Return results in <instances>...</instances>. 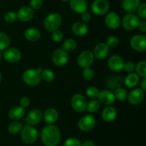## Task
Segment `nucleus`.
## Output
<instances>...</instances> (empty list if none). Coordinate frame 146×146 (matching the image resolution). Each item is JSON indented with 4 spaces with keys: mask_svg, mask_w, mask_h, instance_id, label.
<instances>
[{
    "mask_svg": "<svg viewBox=\"0 0 146 146\" xmlns=\"http://www.w3.org/2000/svg\"><path fill=\"white\" fill-rule=\"evenodd\" d=\"M41 138L43 143L46 146H56L59 143L60 131L56 125L48 124L43 128Z\"/></svg>",
    "mask_w": 146,
    "mask_h": 146,
    "instance_id": "f257e3e1",
    "label": "nucleus"
},
{
    "mask_svg": "<svg viewBox=\"0 0 146 146\" xmlns=\"http://www.w3.org/2000/svg\"><path fill=\"white\" fill-rule=\"evenodd\" d=\"M41 67L36 69H27L23 73L22 78L24 82L30 86H37L41 81V73L42 71Z\"/></svg>",
    "mask_w": 146,
    "mask_h": 146,
    "instance_id": "f03ea898",
    "label": "nucleus"
},
{
    "mask_svg": "<svg viewBox=\"0 0 146 146\" xmlns=\"http://www.w3.org/2000/svg\"><path fill=\"white\" fill-rule=\"evenodd\" d=\"M21 138L24 143L28 145L34 143L38 138V131L34 125H26L21 129Z\"/></svg>",
    "mask_w": 146,
    "mask_h": 146,
    "instance_id": "7ed1b4c3",
    "label": "nucleus"
},
{
    "mask_svg": "<svg viewBox=\"0 0 146 146\" xmlns=\"http://www.w3.org/2000/svg\"><path fill=\"white\" fill-rule=\"evenodd\" d=\"M62 23V17L58 13H51L46 17L44 25L47 31L52 32L58 29Z\"/></svg>",
    "mask_w": 146,
    "mask_h": 146,
    "instance_id": "20e7f679",
    "label": "nucleus"
},
{
    "mask_svg": "<svg viewBox=\"0 0 146 146\" xmlns=\"http://www.w3.org/2000/svg\"><path fill=\"white\" fill-rule=\"evenodd\" d=\"M71 105L76 112L83 113L86 111L87 101L82 94H77L73 96L71 100Z\"/></svg>",
    "mask_w": 146,
    "mask_h": 146,
    "instance_id": "39448f33",
    "label": "nucleus"
},
{
    "mask_svg": "<svg viewBox=\"0 0 146 146\" xmlns=\"http://www.w3.org/2000/svg\"><path fill=\"white\" fill-rule=\"evenodd\" d=\"M140 21H140V18L138 17V16L135 15L133 13H128L123 18L122 21L121 22L122 24L123 27L125 30L132 31L138 27Z\"/></svg>",
    "mask_w": 146,
    "mask_h": 146,
    "instance_id": "423d86ee",
    "label": "nucleus"
},
{
    "mask_svg": "<svg viewBox=\"0 0 146 146\" xmlns=\"http://www.w3.org/2000/svg\"><path fill=\"white\" fill-rule=\"evenodd\" d=\"M110 4L107 0H95L91 4V10L96 15H104L108 12Z\"/></svg>",
    "mask_w": 146,
    "mask_h": 146,
    "instance_id": "0eeeda50",
    "label": "nucleus"
},
{
    "mask_svg": "<svg viewBox=\"0 0 146 146\" xmlns=\"http://www.w3.org/2000/svg\"><path fill=\"white\" fill-rule=\"evenodd\" d=\"M51 58H52L53 63L56 66L58 67L64 66L68 61V53L64 49L58 48L54 51Z\"/></svg>",
    "mask_w": 146,
    "mask_h": 146,
    "instance_id": "6e6552de",
    "label": "nucleus"
},
{
    "mask_svg": "<svg viewBox=\"0 0 146 146\" xmlns=\"http://www.w3.org/2000/svg\"><path fill=\"white\" fill-rule=\"evenodd\" d=\"M94 58L95 57H94L93 52L86 50L80 54L78 57V59H77V63L81 68H84L86 67H90L91 64L94 63Z\"/></svg>",
    "mask_w": 146,
    "mask_h": 146,
    "instance_id": "1a4fd4ad",
    "label": "nucleus"
},
{
    "mask_svg": "<svg viewBox=\"0 0 146 146\" xmlns=\"http://www.w3.org/2000/svg\"><path fill=\"white\" fill-rule=\"evenodd\" d=\"M96 119L92 115H86L83 116L78 121V128L81 131H90L95 127Z\"/></svg>",
    "mask_w": 146,
    "mask_h": 146,
    "instance_id": "9d476101",
    "label": "nucleus"
},
{
    "mask_svg": "<svg viewBox=\"0 0 146 146\" xmlns=\"http://www.w3.org/2000/svg\"><path fill=\"white\" fill-rule=\"evenodd\" d=\"M131 46L135 51L143 52L146 50V36L141 34L133 36L131 39Z\"/></svg>",
    "mask_w": 146,
    "mask_h": 146,
    "instance_id": "9b49d317",
    "label": "nucleus"
},
{
    "mask_svg": "<svg viewBox=\"0 0 146 146\" xmlns=\"http://www.w3.org/2000/svg\"><path fill=\"white\" fill-rule=\"evenodd\" d=\"M145 97V91L141 88H137L132 90L128 95V101L132 105H138L141 104Z\"/></svg>",
    "mask_w": 146,
    "mask_h": 146,
    "instance_id": "f8f14e48",
    "label": "nucleus"
},
{
    "mask_svg": "<svg viewBox=\"0 0 146 146\" xmlns=\"http://www.w3.org/2000/svg\"><path fill=\"white\" fill-rule=\"evenodd\" d=\"M21 58V51L17 48H7L4 52V58L9 63H17Z\"/></svg>",
    "mask_w": 146,
    "mask_h": 146,
    "instance_id": "ddd939ff",
    "label": "nucleus"
},
{
    "mask_svg": "<svg viewBox=\"0 0 146 146\" xmlns=\"http://www.w3.org/2000/svg\"><path fill=\"white\" fill-rule=\"evenodd\" d=\"M124 63L123 59L118 55L111 56L108 60V67L114 72H119L123 70Z\"/></svg>",
    "mask_w": 146,
    "mask_h": 146,
    "instance_id": "4468645a",
    "label": "nucleus"
},
{
    "mask_svg": "<svg viewBox=\"0 0 146 146\" xmlns=\"http://www.w3.org/2000/svg\"><path fill=\"white\" fill-rule=\"evenodd\" d=\"M43 118V113L40 110L34 109L30 111L24 119V122H27L29 125H36L39 123Z\"/></svg>",
    "mask_w": 146,
    "mask_h": 146,
    "instance_id": "2eb2a0df",
    "label": "nucleus"
},
{
    "mask_svg": "<svg viewBox=\"0 0 146 146\" xmlns=\"http://www.w3.org/2000/svg\"><path fill=\"white\" fill-rule=\"evenodd\" d=\"M105 23L111 29H116L121 24V19L118 14L114 11L108 13L105 18Z\"/></svg>",
    "mask_w": 146,
    "mask_h": 146,
    "instance_id": "dca6fc26",
    "label": "nucleus"
},
{
    "mask_svg": "<svg viewBox=\"0 0 146 146\" xmlns=\"http://www.w3.org/2000/svg\"><path fill=\"white\" fill-rule=\"evenodd\" d=\"M93 54L97 59L103 60L108 56L109 54V48L106 43H99L94 47Z\"/></svg>",
    "mask_w": 146,
    "mask_h": 146,
    "instance_id": "f3484780",
    "label": "nucleus"
},
{
    "mask_svg": "<svg viewBox=\"0 0 146 146\" xmlns=\"http://www.w3.org/2000/svg\"><path fill=\"white\" fill-rule=\"evenodd\" d=\"M17 14V19L22 22H27L32 19L34 17V10L30 7H23L19 9Z\"/></svg>",
    "mask_w": 146,
    "mask_h": 146,
    "instance_id": "a211bd4d",
    "label": "nucleus"
},
{
    "mask_svg": "<svg viewBox=\"0 0 146 146\" xmlns=\"http://www.w3.org/2000/svg\"><path fill=\"white\" fill-rule=\"evenodd\" d=\"M98 101L101 104L106 106H111L115 102V96L111 91L108 90H103L100 91L98 94Z\"/></svg>",
    "mask_w": 146,
    "mask_h": 146,
    "instance_id": "6ab92c4d",
    "label": "nucleus"
},
{
    "mask_svg": "<svg viewBox=\"0 0 146 146\" xmlns=\"http://www.w3.org/2000/svg\"><path fill=\"white\" fill-rule=\"evenodd\" d=\"M69 6L71 10L77 14H82L86 11L88 9L85 0H69Z\"/></svg>",
    "mask_w": 146,
    "mask_h": 146,
    "instance_id": "aec40b11",
    "label": "nucleus"
},
{
    "mask_svg": "<svg viewBox=\"0 0 146 146\" xmlns=\"http://www.w3.org/2000/svg\"><path fill=\"white\" fill-rule=\"evenodd\" d=\"M103 120L107 123H111L115 121L118 116V112L114 107L110 106L106 107L101 113Z\"/></svg>",
    "mask_w": 146,
    "mask_h": 146,
    "instance_id": "412c9836",
    "label": "nucleus"
},
{
    "mask_svg": "<svg viewBox=\"0 0 146 146\" xmlns=\"http://www.w3.org/2000/svg\"><path fill=\"white\" fill-rule=\"evenodd\" d=\"M25 108H22L20 106H14L9 110L8 116L12 121H19L25 115Z\"/></svg>",
    "mask_w": 146,
    "mask_h": 146,
    "instance_id": "4be33fe9",
    "label": "nucleus"
},
{
    "mask_svg": "<svg viewBox=\"0 0 146 146\" xmlns=\"http://www.w3.org/2000/svg\"><path fill=\"white\" fill-rule=\"evenodd\" d=\"M58 118V111L54 108H49L44 113V119L48 124H54L56 122Z\"/></svg>",
    "mask_w": 146,
    "mask_h": 146,
    "instance_id": "5701e85b",
    "label": "nucleus"
},
{
    "mask_svg": "<svg viewBox=\"0 0 146 146\" xmlns=\"http://www.w3.org/2000/svg\"><path fill=\"white\" fill-rule=\"evenodd\" d=\"M72 31L76 36H84L88 33V28L86 23L83 21H76L72 25Z\"/></svg>",
    "mask_w": 146,
    "mask_h": 146,
    "instance_id": "b1692460",
    "label": "nucleus"
},
{
    "mask_svg": "<svg viewBox=\"0 0 146 146\" xmlns=\"http://www.w3.org/2000/svg\"><path fill=\"white\" fill-rule=\"evenodd\" d=\"M141 4V0H123L122 7L128 13H133Z\"/></svg>",
    "mask_w": 146,
    "mask_h": 146,
    "instance_id": "393cba45",
    "label": "nucleus"
},
{
    "mask_svg": "<svg viewBox=\"0 0 146 146\" xmlns=\"http://www.w3.org/2000/svg\"><path fill=\"white\" fill-rule=\"evenodd\" d=\"M24 38L28 41H31V42H35L39 40L41 38V33L39 30L35 28H29L27 29L24 31Z\"/></svg>",
    "mask_w": 146,
    "mask_h": 146,
    "instance_id": "a878e982",
    "label": "nucleus"
},
{
    "mask_svg": "<svg viewBox=\"0 0 146 146\" xmlns=\"http://www.w3.org/2000/svg\"><path fill=\"white\" fill-rule=\"evenodd\" d=\"M124 83H125V85L127 87H128V88H134L139 83V76H138L137 74L131 73L125 78Z\"/></svg>",
    "mask_w": 146,
    "mask_h": 146,
    "instance_id": "bb28decb",
    "label": "nucleus"
},
{
    "mask_svg": "<svg viewBox=\"0 0 146 146\" xmlns=\"http://www.w3.org/2000/svg\"><path fill=\"white\" fill-rule=\"evenodd\" d=\"M22 128H23L22 123L15 121H14V122L11 123L9 125L8 131L9 133L12 134V135H15V134L19 133L21 131Z\"/></svg>",
    "mask_w": 146,
    "mask_h": 146,
    "instance_id": "cd10ccee",
    "label": "nucleus"
},
{
    "mask_svg": "<svg viewBox=\"0 0 146 146\" xmlns=\"http://www.w3.org/2000/svg\"><path fill=\"white\" fill-rule=\"evenodd\" d=\"M77 46L76 41L72 38H68L64 42L62 45V48L64 51L66 52H70V51H73L76 49Z\"/></svg>",
    "mask_w": 146,
    "mask_h": 146,
    "instance_id": "c85d7f7f",
    "label": "nucleus"
},
{
    "mask_svg": "<svg viewBox=\"0 0 146 146\" xmlns=\"http://www.w3.org/2000/svg\"><path fill=\"white\" fill-rule=\"evenodd\" d=\"M128 95V91L123 88H117L115 91V94H114L115 99L118 100V101H121V102H123V101H125V100H127Z\"/></svg>",
    "mask_w": 146,
    "mask_h": 146,
    "instance_id": "c756f323",
    "label": "nucleus"
},
{
    "mask_svg": "<svg viewBox=\"0 0 146 146\" xmlns=\"http://www.w3.org/2000/svg\"><path fill=\"white\" fill-rule=\"evenodd\" d=\"M100 107H101V103L99 102V101L93 99L88 104L87 103L86 111L89 113H94L97 112L99 110Z\"/></svg>",
    "mask_w": 146,
    "mask_h": 146,
    "instance_id": "7c9ffc66",
    "label": "nucleus"
},
{
    "mask_svg": "<svg viewBox=\"0 0 146 146\" xmlns=\"http://www.w3.org/2000/svg\"><path fill=\"white\" fill-rule=\"evenodd\" d=\"M135 71L138 76L142 78L146 77V62L145 61H141L137 64L135 66Z\"/></svg>",
    "mask_w": 146,
    "mask_h": 146,
    "instance_id": "2f4dec72",
    "label": "nucleus"
},
{
    "mask_svg": "<svg viewBox=\"0 0 146 146\" xmlns=\"http://www.w3.org/2000/svg\"><path fill=\"white\" fill-rule=\"evenodd\" d=\"M10 44L9 37L6 34L0 32V51L7 49Z\"/></svg>",
    "mask_w": 146,
    "mask_h": 146,
    "instance_id": "473e14b6",
    "label": "nucleus"
},
{
    "mask_svg": "<svg viewBox=\"0 0 146 146\" xmlns=\"http://www.w3.org/2000/svg\"><path fill=\"white\" fill-rule=\"evenodd\" d=\"M41 79H44L46 82H51L55 78V75L51 70L44 69L41 73Z\"/></svg>",
    "mask_w": 146,
    "mask_h": 146,
    "instance_id": "72a5a7b5",
    "label": "nucleus"
},
{
    "mask_svg": "<svg viewBox=\"0 0 146 146\" xmlns=\"http://www.w3.org/2000/svg\"><path fill=\"white\" fill-rule=\"evenodd\" d=\"M100 91L95 86H90L86 90V95L88 98L91 99H96L98 98V94Z\"/></svg>",
    "mask_w": 146,
    "mask_h": 146,
    "instance_id": "f704fd0d",
    "label": "nucleus"
},
{
    "mask_svg": "<svg viewBox=\"0 0 146 146\" xmlns=\"http://www.w3.org/2000/svg\"><path fill=\"white\" fill-rule=\"evenodd\" d=\"M82 75L85 80L91 81L94 78L95 74H94V71L92 68H90V67H86V68H84V70H83Z\"/></svg>",
    "mask_w": 146,
    "mask_h": 146,
    "instance_id": "c9c22d12",
    "label": "nucleus"
},
{
    "mask_svg": "<svg viewBox=\"0 0 146 146\" xmlns=\"http://www.w3.org/2000/svg\"><path fill=\"white\" fill-rule=\"evenodd\" d=\"M106 44H107L109 48H114L118 46V44H119V39L118 37L115 36H111L108 37Z\"/></svg>",
    "mask_w": 146,
    "mask_h": 146,
    "instance_id": "e433bc0d",
    "label": "nucleus"
},
{
    "mask_svg": "<svg viewBox=\"0 0 146 146\" xmlns=\"http://www.w3.org/2000/svg\"><path fill=\"white\" fill-rule=\"evenodd\" d=\"M51 38L55 42H60L64 38V34L63 32L60 30L56 29L51 32Z\"/></svg>",
    "mask_w": 146,
    "mask_h": 146,
    "instance_id": "4c0bfd02",
    "label": "nucleus"
},
{
    "mask_svg": "<svg viewBox=\"0 0 146 146\" xmlns=\"http://www.w3.org/2000/svg\"><path fill=\"white\" fill-rule=\"evenodd\" d=\"M17 19V14L14 11H8L4 15V20L7 23H14Z\"/></svg>",
    "mask_w": 146,
    "mask_h": 146,
    "instance_id": "58836bf2",
    "label": "nucleus"
},
{
    "mask_svg": "<svg viewBox=\"0 0 146 146\" xmlns=\"http://www.w3.org/2000/svg\"><path fill=\"white\" fill-rule=\"evenodd\" d=\"M138 11V17L143 19H145L146 18V4L145 3H143L139 5V7L137 9Z\"/></svg>",
    "mask_w": 146,
    "mask_h": 146,
    "instance_id": "ea45409f",
    "label": "nucleus"
},
{
    "mask_svg": "<svg viewBox=\"0 0 146 146\" xmlns=\"http://www.w3.org/2000/svg\"><path fill=\"white\" fill-rule=\"evenodd\" d=\"M123 69H124V71L125 72L128 73V74H131V73H133V71L135 69V65L133 62L132 61H128L126 63H124L123 68Z\"/></svg>",
    "mask_w": 146,
    "mask_h": 146,
    "instance_id": "a19ab883",
    "label": "nucleus"
},
{
    "mask_svg": "<svg viewBox=\"0 0 146 146\" xmlns=\"http://www.w3.org/2000/svg\"><path fill=\"white\" fill-rule=\"evenodd\" d=\"M64 146H81V143L77 138H70L65 141Z\"/></svg>",
    "mask_w": 146,
    "mask_h": 146,
    "instance_id": "79ce46f5",
    "label": "nucleus"
},
{
    "mask_svg": "<svg viewBox=\"0 0 146 146\" xmlns=\"http://www.w3.org/2000/svg\"><path fill=\"white\" fill-rule=\"evenodd\" d=\"M43 5V0H31L30 7L32 9H39Z\"/></svg>",
    "mask_w": 146,
    "mask_h": 146,
    "instance_id": "37998d69",
    "label": "nucleus"
},
{
    "mask_svg": "<svg viewBox=\"0 0 146 146\" xmlns=\"http://www.w3.org/2000/svg\"><path fill=\"white\" fill-rule=\"evenodd\" d=\"M30 105V99L28 97H22L19 101V106L22 108H28Z\"/></svg>",
    "mask_w": 146,
    "mask_h": 146,
    "instance_id": "c03bdc74",
    "label": "nucleus"
},
{
    "mask_svg": "<svg viewBox=\"0 0 146 146\" xmlns=\"http://www.w3.org/2000/svg\"><path fill=\"white\" fill-rule=\"evenodd\" d=\"M91 14H90L89 13L87 12V11H85V12L81 14V20H82L83 22L88 23L91 21Z\"/></svg>",
    "mask_w": 146,
    "mask_h": 146,
    "instance_id": "a18cd8bd",
    "label": "nucleus"
},
{
    "mask_svg": "<svg viewBox=\"0 0 146 146\" xmlns=\"http://www.w3.org/2000/svg\"><path fill=\"white\" fill-rule=\"evenodd\" d=\"M138 29L140 30L141 31H142V32L145 33L146 31V21L145 20H143V21H140L139 24H138Z\"/></svg>",
    "mask_w": 146,
    "mask_h": 146,
    "instance_id": "49530a36",
    "label": "nucleus"
},
{
    "mask_svg": "<svg viewBox=\"0 0 146 146\" xmlns=\"http://www.w3.org/2000/svg\"><path fill=\"white\" fill-rule=\"evenodd\" d=\"M141 89L143 90L144 91H146V78H143L142 81H141Z\"/></svg>",
    "mask_w": 146,
    "mask_h": 146,
    "instance_id": "de8ad7c7",
    "label": "nucleus"
},
{
    "mask_svg": "<svg viewBox=\"0 0 146 146\" xmlns=\"http://www.w3.org/2000/svg\"><path fill=\"white\" fill-rule=\"evenodd\" d=\"M81 146H95V144L91 141H86L84 143L81 144Z\"/></svg>",
    "mask_w": 146,
    "mask_h": 146,
    "instance_id": "09e8293b",
    "label": "nucleus"
},
{
    "mask_svg": "<svg viewBox=\"0 0 146 146\" xmlns=\"http://www.w3.org/2000/svg\"><path fill=\"white\" fill-rule=\"evenodd\" d=\"M1 74L0 72V82H1Z\"/></svg>",
    "mask_w": 146,
    "mask_h": 146,
    "instance_id": "8fccbe9b",
    "label": "nucleus"
},
{
    "mask_svg": "<svg viewBox=\"0 0 146 146\" xmlns=\"http://www.w3.org/2000/svg\"><path fill=\"white\" fill-rule=\"evenodd\" d=\"M61 1H69V0H61Z\"/></svg>",
    "mask_w": 146,
    "mask_h": 146,
    "instance_id": "3c124183",
    "label": "nucleus"
},
{
    "mask_svg": "<svg viewBox=\"0 0 146 146\" xmlns=\"http://www.w3.org/2000/svg\"><path fill=\"white\" fill-rule=\"evenodd\" d=\"M1 52H0V60H1Z\"/></svg>",
    "mask_w": 146,
    "mask_h": 146,
    "instance_id": "603ef678",
    "label": "nucleus"
}]
</instances>
